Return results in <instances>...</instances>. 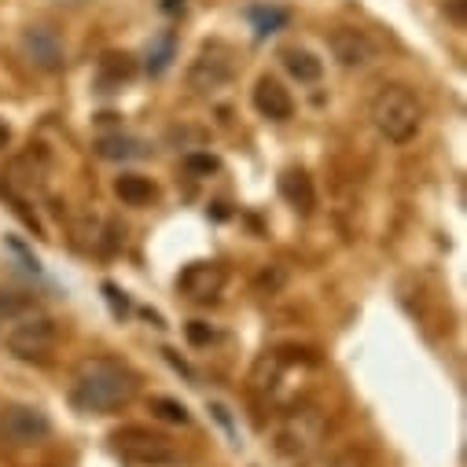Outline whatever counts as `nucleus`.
Returning <instances> with one entry per match:
<instances>
[{
  "mask_svg": "<svg viewBox=\"0 0 467 467\" xmlns=\"http://www.w3.org/2000/svg\"><path fill=\"white\" fill-rule=\"evenodd\" d=\"M232 78H236V52H232L224 41H206L195 59L188 63V88L199 92V96H213L221 92L224 85H232Z\"/></svg>",
  "mask_w": 467,
  "mask_h": 467,
  "instance_id": "6",
  "label": "nucleus"
},
{
  "mask_svg": "<svg viewBox=\"0 0 467 467\" xmlns=\"http://www.w3.org/2000/svg\"><path fill=\"white\" fill-rule=\"evenodd\" d=\"M137 398V376L114 358H85L70 379V405L85 416H110Z\"/></svg>",
  "mask_w": 467,
  "mask_h": 467,
  "instance_id": "1",
  "label": "nucleus"
},
{
  "mask_svg": "<svg viewBox=\"0 0 467 467\" xmlns=\"http://www.w3.org/2000/svg\"><path fill=\"white\" fill-rule=\"evenodd\" d=\"M48 434H52V420L37 405L12 401V405L0 409V441L5 445L30 449V445H41Z\"/></svg>",
  "mask_w": 467,
  "mask_h": 467,
  "instance_id": "7",
  "label": "nucleus"
},
{
  "mask_svg": "<svg viewBox=\"0 0 467 467\" xmlns=\"http://www.w3.org/2000/svg\"><path fill=\"white\" fill-rule=\"evenodd\" d=\"M188 170H192V173H213V170H217V159H210V155H192V159H188Z\"/></svg>",
  "mask_w": 467,
  "mask_h": 467,
  "instance_id": "22",
  "label": "nucleus"
},
{
  "mask_svg": "<svg viewBox=\"0 0 467 467\" xmlns=\"http://www.w3.org/2000/svg\"><path fill=\"white\" fill-rule=\"evenodd\" d=\"M327 467H365V456L358 452V449H342V452H335L331 456V463Z\"/></svg>",
  "mask_w": 467,
  "mask_h": 467,
  "instance_id": "21",
  "label": "nucleus"
},
{
  "mask_svg": "<svg viewBox=\"0 0 467 467\" xmlns=\"http://www.w3.org/2000/svg\"><path fill=\"white\" fill-rule=\"evenodd\" d=\"M188 338H192V342H210L213 331H210L202 320H192V324H188Z\"/></svg>",
  "mask_w": 467,
  "mask_h": 467,
  "instance_id": "23",
  "label": "nucleus"
},
{
  "mask_svg": "<svg viewBox=\"0 0 467 467\" xmlns=\"http://www.w3.org/2000/svg\"><path fill=\"white\" fill-rule=\"evenodd\" d=\"M59 342V327L52 317H41V313H23L16 317L8 327H5V346L8 354L19 358V361H48L52 349Z\"/></svg>",
  "mask_w": 467,
  "mask_h": 467,
  "instance_id": "5",
  "label": "nucleus"
},
{
  "mask_svg": "<svg viewBox=\"0 0 467 467\" xmlns=\"http://www.w3.org/2000/svg\"><path fill=\"white\" fill-rule=\"evenodd\" d=\"M23 52H26V59H30L37 70H45V74L63 70V63H67L63 41H59L56 30H48V26H30V30H23Z\"/></svg>",
  "mask_w": 467,
  "mask_h": 467,
  "instance_id": "10",
  "label": "nucleus"
},
{
  "mask_svg": "<svg viewBox=\"0 0 467 467\" xmlns=\"http://www.w3.org/2000/svg\"><path fill=\"white\" fill-rule=\"evenodd\" d=\"M368 119L376 126V133L390 144H409L420 126H423V103L420 96L401 85V81H390L383 85L376 96H372V107H368Z\"/></svg>",
  "mask_w": 467,
  "mask_h": 467,
  "instance_id": "3",
  "label": "nucleus"
},
{
  "mask_svg": "<svg viewBox=\"0 0 467 467\" xmlns=\"http://www.w3.org/2000/svg\"><path fill=\"white\" fill-rule=\"evenodd\" d=\"M251 23H254L258 37H269L280 26H287V12L284 8H251Z\"/></svg>",
  "mask_w": 467,
  "mask_h": 467,
  "instance_id": "17",
  "label": "nucleus"
},
{
  "mask_svg": "<svg viewBox=\"0 0 467 467\" xmlns=\"http://www.w3.org/2000/svg\"><path fill=\"white\" fill-rule=\"evenodd\" d=\"M8 140H12V130H8L5 122H0V151H5V148H8Z\"/></svg>",
  "mask_w": 467,
  "mask_h": 467,
  "instance_id": "25",
  "label": "nucleus"
},
{
  "mask_svg": "<svg viewBox=\"0 0 467 467\" xmlns=\"http://www.w3.org/2000/svg\"><path fill=\"white\" fill-rule=\"evenodd\" d=\"M280 195L298 210V213H309L317 206V192H313V181L306 170H287L280 177Z\"/></svg>",
  "mask_w": 467,
  "mask_h": 467,
  "instance_id": "13",
  "label": "nucleus"
},
{
  "mask_svg": "<svg viewBox=\"0 0 467 467\" xmlns=\"http://www.w3.org/2000/svg\"><path fill=\"white\" fill-rule=\"evenodd\" d=\"M327 48H331V56H335L346 70L368 67V63L376 59L372 37H368L365 30H358V26H335V30L327 34Z\"/></svg>",
  "mask_w": 467,
  "mask_h": 467,
  "instance_id": "9",
  "label": "nucleus"
},
{
  "mask_svg": "<svg viewBox=\"0 0 467 467\" xmlns=\"http://www.w3.org/2000/svg\"><path fill=\"white\" fill-rule=\"evenodd\" d=\"M254 110L262 114V119H273V122H287L291 114H295V99H291V92L276 81V78H258V85H254Z\"/></svg>",
  "mask_w": 467,
  "mask_h": 467,
  "instance_id": "11",
  "label": "nucleus"
},
{
  "mask_svg": "<svg viewBox=\"0 0 467 467\" xmlns=\"http://www.w3.org/2000/svg\"><path fill=\"white\" fill-rule=\"evenodd\" d=\"M30 309H34L30 295H23V291H0V324H12L16 317H23Z\"/></svg>",
  "mask_w": 467,
  "mask_h": 467,
  "instance_id": "16",
  "label": "nucleus"
},
{
  "mask_svg": "<svg viewBox=\"0 0 467 467\" xmlns=\"http://www.w3.org/2000/svg\"><path fill=\"white\" fill-rule=\"evenodd\" d=\"M280 59H284L287 74H291V78H298V81H306V85L320 81V74H324V63H320L313 52H306V48H284V52H280Z\"/></svg>",
  "mask_w": 467,
  "mask_h": 467,
  "instance_id": "14",
  "label": "nucleus"
},
{
  "mask_svg": "<svg viewBox=\"0 0 467 467\" xmlns=\"http://www.w3.org/2000/svg\"><path fill=\"white\" fill-rule=\"evenodd\" d=\"M170 59H173V34H162V37H159V45L151 48L148 70H151V74H162V70L170 67Z\"/></svg>",
  "mask_w": 467,
  "mask_h": 467,
  "instance_id": "20",
  "label": "nucleus"
},
{
  "mask_svg": "<svg viewBox=\"0 0 467 467\" xmlns=\"http://www.w3.org/2000/svg\"><path fill=\"white\" fill-rule=\"evenodd\" d=\"M110 449L133 467H166V463L177 460V445H173L170 434L151 431V427H137V423L114 431Z\"/></svg>",
  "mask_w": 467,
  "mask_h": 467,
  "instance_id": "4",
  "label": "nucleus"
},
{
  "mask_svg": "<svg viewBox=\"0 0 467 467\" xmlns=\"http://www.w3.org/2000/svg\"><path fill=\"white\" fill-rule=\"evenodd\" d=\"M99 155L103 159H137V155H144V144L126 140V137H107V140H99Z\"/></svg>",
  "mask_w": 467,
  "mask_h": 467,
  "instance_id": "18",
  "label": "nucleus"
},
{
  "mask_svg": "<svg viewBox=\"0 0 467 467\" xmlns=\"http://www.w3.org/2000/svg\"><path fill=\"white\" fill-rule=\"evenodd\" d=\"M224 284H228V273L221 262H192L177 276V287L188 302H217Z\"/></svg>",
  "mask_w": 467,
  "mask_h": 467,
  "instance_id": "8",
  "label": "nucleus"
},
{
  "mask_svg": "<svg viewBox=\"0 0 467 467\" xmlns=\"http://www.w3.org/2000/svg\"><path fill=\"white\" fill-rule=\"evenodd\" d=\"M327 438V416L320 405L313 401H295L280 412L276 427H273V452L287 463V467H306L320 445Z\"/></svg>",
  "mask_w": 467,
  "mask_h": 467,
  "instance_id": "2",
  "label": "nucleus"
},
{
  "mask_svg": "<svg viewBox=\"0 0 467 467\" xmlns=\"http://www.w3.org/2000/svg\"><path fill=\"white\" fill-rule=\"evenodd\" d=\"M449 16H452L456 26H463V0H452V5H449Z\"/></svg>",
  "mask_w": 467,
  "mask_h": 467,
  "instance_id": "24",
  "label": "nucleus"
},
{
  "mask_svg": "<svg viewBox=\"0 0 467 467\" xmlns=\"http://www.w3.org/2000/svg\"><path fill=\"white\" fill-rule=\"evenodd\" d=\"M151 412L159 420H170V423H188V409L173 398H151Z\"/></svg>",
  "mask_w": 467,
  "mask_h": 467,
  "instance_id": "19",
  "label": "nucleus"
},
{
  "mask_svg": "<svg viewBox=\"0 0 467 467\" xmlns=\"http://www.w3.org/2000/svg\"><path fill=\"white\" fill-rule=\"evenodd\" d=\"M137 78V59L130 52H107L96 63V85L103 92H119L122 85H130Z\"/></svg>",
  "mask_w": 467,
  "mask_h": 467,
  "instance_id": "12",
  "label": "nucleus"
},
{
  "mask_svg": "<svg viewBox=\"0 0 467 467\" xmlns=\"http://www.w3.org/2000/svg\"><path fill=\"white\" fill-rule=\"evenodd\" d=\"M114 195H119L126 206H148L155 199V184L140 173H122L119 181H114Z\"/></svg>",
  "mask_w": 467,
  "mask_h": 467,
  "instance_id": "15",
  "label": "nucleus"
}]
</instances>
